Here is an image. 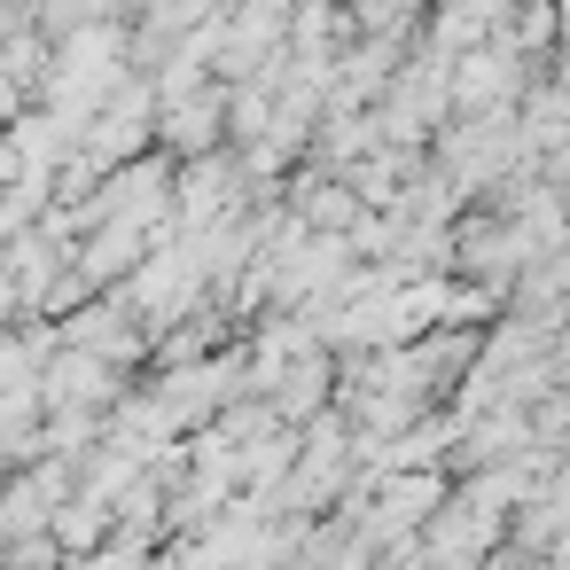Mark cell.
Segmentation results:
<instances>
[{
    "label": "cell",
    "instance_id": "2",
    "mask_svg": "<svg viewBox=\"0 0 570 570\" xmlns=\"http://www.w3.org/2000/svg\"><path fill=\"white\" fill-rule=\"evenodd\" d=\"M554 48L570 56V0H554Z\"/></svg>",
    "mask_w": 570,
    "mask_h": 570
},
{
    "label": "cell",
    "instance_id": "1",
    "mask_svg": "<svg viewBox=\"0 0 570 570\" xmlns=\"http://www.w3.org/2000/svg\"><path fill=\"white\" fill-rule=\"evenodd\" d=\"M157 149L173 165H196V157L227 149V87L212 79V87H196L180 102H157Z\"/></svg>",
    "mask_w": 570,
    "mask_h": 570
}]
</instances>
